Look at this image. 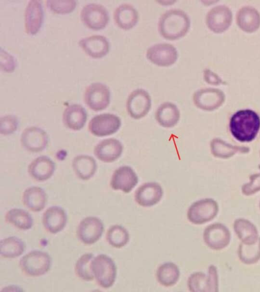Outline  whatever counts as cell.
I'll use <instances>...</instances> for the list:
<instances>
[{
  "instance_id": "cell-31",
  "label": "cell",
  "mask_w": 260,
  "mask_h": 292,
  "mask_svg": "<svg viewBox=\"0 0 260 292\" xmlns=\"http://www.w3.org/2000/svg\"><path fill=\"white\" fill-rule=\"evenodd\" d=\"M210 149L214 157L221 159L229 158L237 153H245L249 151L248 148L233 145L218 138L211 141Z\"/></svg>"
},
{
  "instance_id": "cell-6",
  "label": "cell",
  "mask_w": 260,
  "mask_h": 292,
  "mask_svg": "<svg viewBox=\"0 0 260 292\" xmlns=\"http://www.w3.org/2000/svg\"><path fill=\"white\" fill-rule=\"evenodd\" d=\"M80 17L83 23L93 30L103 29L109 20V13L103 5L90 3L84 6L80 13Z\"/></svg>"
},
{
  "instance_id": "cell-16",
  "label": "cell",
  "mask_w": 260,
  "mask_h": 292,
  "mask_svg": "<svg viewBox=\"0 0 260 292\" xmlns=\"http://www.w3.org/2000/svg\"><path fill=\"white\" fill-rule=\"evenodd\" d=\"M48 141L47 133L42 129L35 126L25 128L21 136L22 145L30 152L42 151L46 148Z\"/></svg>"
},
{
  "instance_id": "cell-14",
  "label": "cell",
  "mask_w": 260,
  "mask_h": 292,
  "mask_svg": "<svg viewBox=\"0 0 260 292\" xmlns=\"http://www.w3.org/2000/svg\"><path fill=\"white\" fill-rule=\"evenodd\" d=\"M103 231L104 225L101 220L97 217L88 216L80 223L77 235L83 243L92 244L101 237Z\"/></svg>"
},
{
  "instance_id": "cell-28",
  "label": "cell",
  "mask_w": 260,
  "mask_h": 292,
  "mask_svg": "<svg viewBox=\"0 0 260 292\" xmlns=\"http://www.w3.org/2000/svg\"><path fill=\"white\" fill-rule=\"evenodd\" d=\"M72 167L77 176L82 180H88L92 177L97 168L95 159L86 155L75 157L72 161Z\"/></svg>"
},
{
  "instance_id": "cell-17",
  "label": "cell",
  "mask_w": 260,
  "mask_h": 292,
  "mask_svg": "<svg viewBox=\"0 0 260 292\" xmlns=\"http://www.w3.org/2000/svg\"><path fill=\"white\" fill-rule=\"evenodd\" d=\"M138 177L129 166H122L114 172L110 181L111 188L124 193L130 192L137 185Z\"/></svg>"
},
{
  "instance_id": "cell-18",
  "label": "cell",
  "mask_w": 260,
  "mask_h": 292,
  "mask_svg": "<svg viewBox=\"0 0 260 292\" xmlns=\"http://www.w3.org/2000/svg\"><path fill=\"white\" fill-rule=\"evenodd\" d=\"M44 19L42 3L39 0L28 2L24 13V25L26 32L30 35L36 34L41 28Z\"/></svg>"
},
{
  "instance_id": "cell-40",
  "label": "cell",
  "mask_w": 260,
  "mask_h": 292,
  "mask_svg": "<svg viewBox=\"0 0 260 292\" xmlns=\"http://www.w3.org/2000/svg\"><path fill=\"white\" fill-rule=\"evenodd\" d=\"M250 181L242 187V193L245 196L252 195L260 191V173L251 175Z\"/></svg>"
},
{
  "instance_id": "cell-23",
  "label": "cell",
  "mask_w": 260,
  "mask_h": 292,
  "mask_svg": "<svg viewBox=\"0 0 260 292\" xmlns=\"http://www.w3.org/2000/svg\"><path fill=\"white\" fill-rule=\"evenodd\" d=\"M55 168V164L50 158L42 156L36 158L29 164L28 172L34 179L42 181L52 176Z\"/></svg>"
},
{
  "instance_id": "cell-42",
  "label": "cell",
  "mask_w": 260,
  "mask_h": 292,
  "mask_svg": "<svg viewBox=\"0 0 260 292\" xmlns=\"http://www.w3.org/2000/svg\"><path fill=\"white\" fill-rule=\"evenodd\" d=\"M203 72L204 80L208 83L217 85L222 83L221 79L210 69L205 68Z\"/></svg>"
},
{
  "instance_id": "cell-19",
  "label": "cell",
  "mask_w": 260,
  "mask_h": 292,
  "mask_svg": "<svg viewBox=\"0 0 260 292\" xmlns=\"http://www.w3.org/2000/svg\"><path fill=\"white\" fill-rule=\"evenodd\" d=\"M163 195V190L159 184L156 182H146L135 192L136 202L143 207H150L158 203Z\"/></svg>"
},
{
  "instance_id": "cell-12",
  "label": "cell",
  "mask_w": 260,
  "mask_h": 292,
  "mask_svg": "<svg viewBox=\"0 0 260 292\" xmlns=\"http://www.w3.org/2000/svg\"><path fill=\"white\" fill-rule=\"evenodd\" d=\"M203 239L206 244L210 248L220 250L229 244L231 235L225 226L216 223L206 227L204 231Z\"/></svg>"
},
{
  "instance_id": "cell-32",
  "label": "cell",
  "mask_w": 260,
  "mask_h": 292,
  "mask_svg": "<svg viewBox=\"0 0 260 292\" xmlns=\"http://www.w3.org/2000/svg\"><path fill=\"white\" fill-rule=\"evenodd\" d=\"M180 276L177 266L172 262H166L160 265L156 272V277L159 283L165 286L175 284Z\"/></svg>"
},
{
  "instance_id": "cell-27",
  "label": "cell",
  "mask_w": 260,
  "mask_h": 292,
  "mask_svg": "<svg viewBox=\"0 0 260 292\" xmlns=\"http://www.w3.org/2000/svg\"><path fill=\"white\" fill-rule=\"evenodd\" d=\"M237 23L243 30L252 32L260 25V15L258 11L250 6L241 8L237 14Z\"/></svg>"
},
{
  "instance_id": "cell-33",
  "label": "cell",
  "mask_w": 260,
  "mask_h": 292,
  "mask_svg": "<svg viewBox=\"0 0 260 292\" xmlns=\"http://www.w3.org/2000/svg\"><path fill=\"white\" fill-rule=\"evenodd\" d=\"M24 242L15 236L2 239L0 242V254L6 258H15L21 255L24 250Z\"/></svg>"
},
{
  "instance_id": "cell-43",
  "label": "cell",
  "mask_w": 260,
  "mask_h": 292,
  "mask_svg": "<svg viewBox=\"0 0 260 292\" xmlns=\"http://www.w3.org/2000/svg\"><path fill=\"white\" fill-rule=\"evenodd\" d=\"M259 208H260V203H259Z\"/></svg>"
},
{
  "instance_id": "cell-20",
  "label": "cell",
  "mask_w": 260,
  "mask_h": 292,
  "mask_svg": "<svg viewBox=\"0 0 260 292\" xmlns=\"http://www.w3.org/2000/svg\"><path fill=\"white\" fill-rule=\"evenodd\" d=\"M79 45L86 54L93 58H100L107 55L110 47L108 40L100 34L83 38Z\"/></svg>"
},
{
  "instance_id": "cell-15",
  "label": "cell",
  "mask_w": 260,
  "mask_h": 292,
  "mask_svg": "<svg viewBox=\"0 0 260 292\" xmlns=\"http://www.w3.org/2000/svg\"><path fill=\"white\" fill-rule=\"evenodd\" d=\"M232 20V12L224 5L213 7L208 12L206 17L207 26L216 33H220L226 30L230 26Z\"/></svg>"
},
{
  "instance_id": "cell-36",
  "label": "cell",
  "mask_w": 260,
  "mask_h": 292,
  "mask_svg": "<svg viewBox=\"0 0 260 292\" xmlns=\"http://www.w3.org/2000/svg\"><path fill=\"white\" fill-rule=\"evenodd\" d=\"M107 240L112 246L121 248L128 242L129 236L128 231L121 226L113 225L108 230Z\"/></svg>"
},
{
  "instance_id": "cell-26",
  "label": "cell",
  "mask_w": 260,
  "mask_h": 292,
  "mask_svg": "<svg viewBox=\"0 0 260 292\" xmlns=\"http://www.w3.org/2000/svg\"><path fill=\"white\" fill-rule=\"evenodd\" d=\"M155 116L157 122L161 126L171 128L177 124L180 114L175 104L171 102H165L157 107Z\"/></svg>"
},
{
  "instance_id": "cell-25",
  "label": "cell",
  "mask_w": 260,
  "mask_h": 292,
  "mask_svg": "<svg viewBox=\"0 0 260 292\" xmlns=\"http://www.w3.org/2000/svg\"><path fill=\"white\" fill-rule=\"evenodd\" d=\"M113 18L115 22L120 28L128 30L136 25L139 20V15L133 6L124 3L115 9Z\"/></svg>"
},
{
  "instance_id": "cell-4",
  "label": "cell",
  "mask_w": 260,
  "mask_h": 292,
  "mask_svg": "<svg viewBox=\"0 0 260 292\" xmlns=\"http://www.w3.org/2000/svg\"><path fill=\"white\" fill-rule=\"evenodd\" d=\"M19 263L22 271L27 275L40 276L50 269L51 258L45 252L33 250L22 257Z\"/></svg>"
},
{
  "instance_id": "cell-39",
  "label": "cell",
  "mask_w": 260,
  "mask_h": 292,
  "mask_svg": "<svg viewBox=\"0 0 260 292\" xmlns=\"http://www.w3.org/2000/svg\"><path fill=\"white\" fill-rule=\"evenodd\" d=\"M18 120L13 115H7L1 118L0 132L3 135H8L17 130Z\"/></svg>"
},
{
  "instance_id": "cell-3",
  "label": "cell",
  "mask_w": 260,
  "mask_h": 292,
  "mask_svg": "<svg viewBox=\"0 0 260 292\" xmlns=\"http://www.w3.org/2000/svg\"><path fill=\"white\" fill-rule=\"evenodd\" d=\"M92 270L98 283L102 287L112 286L116 277V267L113 260L108 256L101 254L92 262Z\"/></svg>"
},
{
  "instance_id": "cell-10",
  "label": "cell",
  "mask_w": 260,
  "mask_h": 292,
  "mask_svg": "<svg viewBox=\"0 0 260 292\" xmlns=\"http://www.w3.org/2000/svg\"><path fill=\"white\" fill-rule=\"evenodd\" d=\"M121 125V120L118 116L105 113L93 117L89 123L88 129L96 136H105L117 132Z\"/></svg>"
},
{
  "instance_id": "cell-35",
  "label": "cell",
  "mask_w": 260,
  "mask_h": 292,
  "mask_svg": "<svg viewBox=\"0 0 260 292\" xmlns=\"http://www.w3.org/2000/svg\"><path fill=\"white\" fill-rule=\"evenodd\" d=\"M240 260L244 264L251 265L260 260V237L253 244L247 245L241 242L238 250Z\"/></svg>"
},
{
  "instance_id": "cell-29",
  "label": "cell",
  "mask_w": 260,
  "mask_h": 292,
  "mask_svg": "<svg viewBox=\"0 0 260 292\" xmlns=\"http://www.w3.org/2000/svg\"><path fill=\"white\" fill-rule=\"evenodd\" d=\"M23 204L30 210L38 212L45 207L47 202V196L44 190L38 187L27 188L22 196Z\"/></svg>"
},
{
  "instance_id": "cell-9",
  "label": "cell",
  "mask_w": 260,
  "mask_h": 292,
  "mask_svg": "<svg viewBox=\"0 0 260 292\" xmlns=\"http://www.w3.org/2000/svg\"><path fill=\"white\" fill-rule=\"evenodd\" d=\"M84 97L85 102L90 109L94 111H102L110 103V90L103 83H93L86 87Z\"/></svg>"
},
{
  "instance_id": "cell-2",
  "label": "cell",
  "mask_w": 260,
  "mask_h": 292,
  "mask_svg": "<svg viewBox=\"0 0 260 292\" xmlns=\"http://www.w3.org/2000/svg\"><path fill=\"white\" fill-rule=\"evenodd\" d=\"M190 25V18L184 11L171 9L167 10L159 17L158 30L163 38L174 40L185 35Z\"/></svg>"
},
{
  "instance_id": "cell-5",
  "label": "cell",
  "mask_w": 260,
  "mask_h": 292,
  "mask_svg": "<svg viewBox=\"0 0 260 292\" xmlns=\"http://www.w3.org/2000/svg\"><path fill=\"white\" fill-rule=\"evenodd\" d=\"M218 205L212 198H205L197 201L189 207L187 216L193 224L201 225L212 221L217 215Z\"/></svg>"
},
{
  "instance_id": "cell-21",
  "label": "cell",
  "mask_w": 260,
  "mask_h": 292,
  "mask_svg": "<svg viewBox=\"0 0 260 292\" xmlns=\"http://www.w3.org/2000/svg\"><path fill=\"white\" fill-rule=\"evenodd\" d=\"M123 149V145L119 140L108 138L101 141L95 146L94 154L100 160L111 163L121 156Z\"/></svg>"
},
{
  "instance_id": "cell-30",
  "label": "cell",
  "mask_w": 260,
  "mask_h": 292,
  "mask_svg": "<svg viewBox=\"0 0 260 292\" xmlns=\"http://www.w3.org/2000/svg\"><path fill=\"white\" fill-rule=\"evenodd\" d=\"M234 229L239 239L245 244H253L258 239L256 227L247 220L243 218L236 219L234 222Z\"/></svg>"
},
{
  "instance_id": "cell-8",
  "label": "cell",
  "mask_w": 260,
  "mask_h": 292,
  "mask_svg": "<svg viewBox=\"0 0 260 292\" xmlns=\"http://www.w3.org/2000/svg\"><path fill=\"white\" fill-rule=\"evenodd\" d=\"M151 106V97L148 92L142 88L133 91L126 100L127 112L135 119L145 117L150 111Z\"/></svg>"
},
{
  "instance_id": "cell-7",
  "label": "cell",
  "mask_w": 260,
  "mask_h": 292,
  "mask_svg": "<svg viewBox=\"0 0 260 292\" xmlns=\"http://www.w3.org/2000/svg\"><path fill=\"white\" fill-rule=\"evenodd\" d=\"M187 286L190 291H218V280L216 267L210 265L207 275L201 272L191 274L187 280Z\"/></svg>"
},
{
  "instance_id": "cell-24",
  "label": "cell",
  "mask_w": 260,
  "mask_h": 292,
  "mask_svg": "<svg viewBox=\"0 0 260 292\" xmlns=\"http://www.w3.org/2000/svg\"><path fill=\"white\" fill-rule=\"evenodd\" d=\"M87 120V113L85 108L78 104H73L68 106L64 110L62 121L64 125L68 128L80 130L84 126Z\"/></svg>"
},
{
  "instance_id": "cell-22",
  "label": "cell",
  "mask_w": 260,
  "mask_h": 292,
  "mask_svg": "<svg viewBox=\"0 0 260 292\" xmlns=\"http://www.w3.org/2000/svg\"><path fill=\"white\" fill-rule=\"evenodd\" d=\"M67 222V214L59 206H51L43 214V225L47 231L52 234H56L62 230Z\"/></svg>"
},
{
  "instance_id": "cell-1",
  "label": "cell",
  "mask_w": 260,
  "mask_h": 292,
  "mask_svg": "<svg viewBox=\"0 0 260 292\" xmlns=\"http://www.w3.org/2000/svg\"><path fill=\"white\" fill-rule=\"evenodd\" d=\"M229 128L231 134L238 141L251 142L259 131L260 117L250 109L238 111L231 117Z\"/></svg>"
},
{
  "instance_id": "cell-37",
  "label": "cell",
  "mask_w": 260,
  "mask_h": 292,
  "mask_svg": "<svg viewBox=\"0 0 260 292\" xmlns=\"http://www.w3.org/2000/svg\"><path fill=\"white\" fill-rule=\"evenodd\" d=\"M93 258L92 253H85L83 254L76 263V274L85 281H91L94 278L91 266Z\"/></svg>"
},
{
  "instance_id": "cell-34",
  "label": "cell",
  "mask_w": 260,
  "mask_h": 292,
  "mask_svg": "<svg viewBox=\"0 0 260 292\" xmlns=\"http://www.w3.org/2000/svg\"><path fill=\"white\" fill-rule=\"evenodd\" d=\"M6 219L8 222L21 230L29 229L33 224L31 215L22 209H10L6 214Z\"/></svg>"
},
{
  "instance_id": "cell-41",
  "label": "cell",
  "mask_w": 260,
  "mask_h": 292,
  "mask_svg": "<svg viewBox=\"0 0 260 292\" xmlns=\"http://www.w3.org/2000/svg\"><path fill=\"white\" fill-rule=\"evenodd\" d=\"M0 56L1 70L8 72L13 71L16 66L13 57L2 48L0 50Z\"/></svg>"
},
{
  "instance_id": "cell-11",
  "label": "cell",
  "mask_w": 260,
  "mask_h": 292,
  "mask_svg": "<svg viewBox=\"0 0 260 292\" xmlns=\"http://www.w3.org/2000/svg\"><path fill=\"white\" fill-rule=\"evenodd\" d=\"M192 99L194 105L198 108L211 111L222 105L225 100V95L218 89L202 88L194 92Z\"/></svg>"
},
{
  "instance_id": "cell-13",
  "label": "cell",
  "mask_w": 260,
  "mask_h": 292,
  "mask_svg": "<svg viewBox=\"0 0 260 292\" xmlns=\"http://www.w3.org/2000/svg\"><path fill=\"white\" fill-rule=\"evenodd\" d=\"M146 55L151 62L162 66L174 64L178 58V52L175 47L166 43L151 46L147 50Z\"/></svg>"
},
{
  "instance_id": "cell-38",
  "label": "cell",
  "mask_w": 260,
  "mask_h": 292,
  "mask_svg": "<svg viewBox=\"0 0 260 292\" xmlns=\"http://www.w3.org/2000/svg\"><path fill=\"white\" fill-rule=\"evenodd\" d=\"M46 6L52 12L57 14H64L71 13L76 7L74 0L54 1L47 0Z\"/></svg>"
}]
</instances>
